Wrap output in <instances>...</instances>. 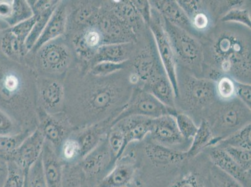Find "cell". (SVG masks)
<instances>
[{
    "mask_svg": "<svg viewBox=\"0 0 251 187\" xmlns=\"http://www.w3.org/2000/svg\"><path fill=\"white\" fill-rule=\"evenodd\" d=\"M33 131L26 130L15 135L0 136V157L10 159L25 139Z\"/></svg>",
    "mask_w": 251,
    "mask_h": 187,
    "instance_id": "obj_34",
    "label": "cell"
},
{
    "mask_svg": "<svg viewBox=\"0 0 251 187\" xmlns=\"http://www.w3.org/2000/svg\"><path fill=\"white\" fill-rule=\"evenodd\" d=\"M13 1H0V20L8 24L13 15Z\"/></svg>",
    "mask_w": 251,
    "mask_h": 187,
    "instance_id": "obj_52",
    "label": "cell"
},
{
    "mask_svg": "<svg viewBox=\"0 0 251 187\" xmlns=\"http://www.w3.org/2000/svg\"><path fill=\"white\" fill-rule=\"evenodd\" d=\"M251 124H248L226 138L219 141L215 145L221 148L234 147L251 150Z\"/></svg>",
    "mask_w": 251,
    "mask_h": 187,
    "instance_id": "obj_33",
    "label": "cell"
},
{
    "mask_svg": "<svg viewBox=\"0 0 251 187\" xmlns=\"http://www.w3.org/2000/svg\"><path fill=\"white\" fill-rule=\"evenodd\" d=\"M58 154L64 164L77 163L83 158L80 143L74 135H70L63 141Z\"/></svg>",
    "mask_w": 251,
    "mask_h": 187,
    "instance_id": "obj_31",
    "label": "cell"
},
{
    "mask_svg": "<svg viewBox=\"0 0 251 187\" xmlns=\"http://www.w3.org/2000/svg\"><path fill=\"white\" fill-rule=\"evenodd\" d=\"M151 121V118L145 116H131L118 120L115 124L117 123L122 129L129 145L132 142H142L147 138L150 133Z\"/></svg>",
    "mask_w": 251,
    "mask_h": 187,
    "instance_id": "obj_24",
    "label": "cell"
},
{
    "mask_svg": "<svg viewBox=\"0 0 251 187\" xmlns=\"http://www.w3.org/2000/svg\"><path fill=\"white\" fill-rule=\"evenodd\" d=\"M6 170L1 187H25V173L17 164L12 161H6Z\"/></svg>",
    "mask_w": 251,
    "mask_h": 187,
    "instance_id": "obj_38",
    "label": "cell"
},
{
    "mask_svg": "<svg viewBox=\"0 0 251 187\" xmlns=\"http://www.w3.org/2000/svg\"><path fill=\"white\" fill-rule=\"evenodd\" d=\"M38 83L39 98L46 113L58 115L63 104L65 92L62 84L51 77H40Z\"/></svg>",
    "mask_w": 251,
    "mask_h": 187,
    "instance_id": "obj_17",
    "label": "cell"
},
{
    "mask_svg": "<svg viewBox=\"0 0 251 187\" xmlns=\"http://www.w3.org/2000/svg\"><path fill=\"white\" fill-rule=\"evenodd\" d=\"M223 149L234 160L235 163L238 164L244 170L251 171V150L230 147L223 148Z\"/></svg>",
    "mask_w": 251,
    "mask_h": 187,
    "instance_id": "obj_45",
    "label": "cell"
},
{
    "mask_svg": "<svg viewBox=\"0 0 251 187\" xmlns=\"http://www.w3.org/2000/svg\"><path fill=\"white\" fill-rule=\"evenodd\" d=\"M178 129L185 140L191 142L198 131V125L190 116L184 113H177L175 116Z\"/></svg>",
    "mask_w": 251,
    "mask_h": 187,
    "instance_id": "obj_40",
    "label": "cell"
},
{
    "mask_svg": "<svg viewBox=\"0 0 251 187\" xmlns=\"http://www.w3.org/2000/svg\"><path fill=\"white\" fill-rule=\"evenodd\" d=\"M33 15L38 16L45 11L55 8L59 3L57 1H43V0H30L28 1Z\"/></svg>",
    "mask_w": 251,
    "mask_h": 187,
    "instance_id": "obj_51",
    "label": "cell"
},
{
    "mask_svg": "<svg viewBox=\"0 0 251 187\" xmlns=\"http://www.w3.org/2000/svg\"><path fill=\"white\" fill-rule=\"evenodd\" d=\"M217 99L220 101H229L236 98V81L226 75H221L214 81Z\"/></svg>",
    "mask_w": 251,
    "mask_h": 187,
    "instance_id": "obj_35",
    "label": "cell"
},
{
    "mask_svg": "<svg viewBox=\"0 0 251 187\" xmlns=\"http://www.w3.org/2000/svg\"><path fill=\"white\" fill-rule=\"evenodd\" d=\"M236 98L243 102L248 108H251V84L241 83L236 81Z\"/></svg>",
    "mask_w": 251,
    "mask_h": 187,
    "instance_id": "obj_50",
    "label": "cell"
},
{
    "mask_svg": "<svg viewBox=\"0 0 251 187\" xmlns=\"http://www.w3.org/2000/svg\"><path fill=\"white\" fill-rule=\"evenodd\" d=\"M42 161L48 187H62L64 164L53 146L46 140Z\"/></svg>",
    "mask_w": 251,
    "mask_h": 187,
    "instance_id": "obj_22",
    "label": "cell"
},
{
    "mask_svg": "<svg viewBox=\"0 0 251 187\" xmlns=\"http://www.w3.org/2000/svg\"><path fill=\"white\" fill-rule=\"evenodd\" d=\"M85 182L79 163L64 164L62 187H81Z\"/></svg>",
    "mask_w": 251,
    "mask_h": 187,
    "instance_id": "obj_37",
    "label": "cell"
},
{
    "mask_svg": "<svg viewBox=\"0 0 251 187\" xmlns=\"http://www.w3.org/2000/svg\"><path fill=\"white\" fill-rule=\"evenodd\" d=\"M139 15L142 18L147 26H149L151 20V10L150 1L147 0H133L131 1Z\"/></svg>",
    "mask_w": 251,
    "mask_h": 187,
    "instance_id": "obj_49",
    "label": "cell"
},
{
    "mask_svg": "<svg viewBox=\"0 0 251 187\" xmlns=\"http://www.w3.org/2000/svg\"><path fill=\"white\" fill-rule=\"evenodd\" d=\"M106 139L112 157L115 164L128 145L124 132L117 123L112 125L109 129Z\"/></svg>",
    "mask_w": 251,
    "mask_h": 187,
    "instance_id": "obj_32",
    "label": "cell"
},
{
    "mask_svg": "<svg viewBox=\"0 0 251 187\" xmlns=\"http://www.w3.org/2000/svg\"><path fill=\"white\" fill-rule=\"evenodd\" d=\"M149 29L153 36L159 58L163 64L164 70L174 88L176 98L178 97L177 83V61L168 40L163 24V18L154 8H152L151 20Z\"/></svg>",
    "mask_w": 251,
    "mask_h": 187,
    "instance_id": "obj_8",
    "label": "cell"
},
{
    "mask_svg": "<svg viewBox=\"0 0 251 187\" xmlns=\"http://www.w3.org/2000/svg\"><path fill=\"white\" fill-rule=\"evenodd\" d=\"M143 90L151 94L162 104L169 108H176L174 88L166 73L159 75L142 88Z\"/></svg>",
    "mask_w": 251,
    "mask_h": 187,
    "instance_id": "obj_26",
    "label": "cell"
},
{
    "mask_svg": "<svg viewBox=\"0 0 251 187\" xmlns=\"http://www.w3.org/2000/svg\"><path fill=\"white\" fill-rule=\"evenodd\" d=\"M36 53L39 67L50 74H59L65 72L72 59L70 47L60 40V38L43 45Z\"/></svg>",
    "mask_w": 251,
    "mask_h": 187,
    "instance_id": "obj_10",
    "label": "cell"
},
{
    "mask_svg": "<svg viewBox=\"0 0 251 187\" xmlns=\"http://www.w3.org/2000/svg\"><path fill=\"white\" fill-rule=\"evenodd\" d=\"M163 18L164 31L172 47L177 63H181L184 68L193 71L198 76L204 70V53L203 47L198 40L188 32L171 24Z\"/></svg>",
    "mask_w": 251,
    "mask_h": 187,
    "instance_id": "obj_5",
    "label": "cell"
},
{
    "mask_svg": "<svg viewBox=\"0 0 251 187\" xmlns=\"http://www.w3.org/2000/svg\"><path fill=\"white\" fill-rule=\"evenodd\" d=\"M99 15L97 9L90 6H82L75 13V21L77 24H88L95 23Z\"/></svg>",
    "mask_w": 251,
    "mask_h": 187,
    "instance_id": "obj_47",
    "label": "cell"
},
{
    "mask_svg": "<svg viewBox=\"0 0 251 187\" xmlns=\"http://www.w3.org/2000/svg\"><path fill=\"white\" fill-rule=\"evenodd\" d=\"M210 163L240 183L244 187H251V171L244 170L235 163L223 148L211 146L204 150Z\"/></svg>",
    "mask_w": 251,
    "mask_h": 187,
    "instance_id": "obj_16",
    "label": "cell"
},
{
    "mask_svg": "<svg viewBox=\"0 0 251 187\" xmlns=\"http://www.w3.org/2000/svg\"><path fill=\"white\" fill-rule=\"evenodd\" d=\"M95 24L103 36L104 45L136 43L138 40L135 34L116 17L111 8L104 13H99Z\"/></svg>",
    "mask_w": 251,
    "mask_h": 187,
    "instance_id": "obj_14",
    "label": "cell"
},
{
    "mask_svg": "<svg viewBox=\"0 0 251 187\" xmlns=\"http://www.w3.org/2000/svg\"><path fill=\"white\" fill-rule=\"evenodd\" d=\"M45 142V136L38 127L25 139L8 161H12L17 164L24 171L26 177L31 166L42 156Z\"/></svg>",
    "mask_w": 251,
    "mask_h": 187,
    "instance_id": "obj_15",
    "label": "cell"
},
{
    "mask_svg": "<svg viewBox=\"0 0 251 187\" xmlns=\"http://www.w3.org/2000/svg\"><path fill=\"white\" fill-rule=\"evenodd\" d=\"M148 43L143 46V48L139 50L132 63L133 69L132 73L138 79L136 86L141 88L155 77L166 72L152 33Z\"/></svg>",
    "mask_w": 251,
    "mask_h": 187,
    "instance_id": "obj_9",
    "label": "cell"
},
{
    "mask_svg": "<svg viewBox=\"0 0 251 187\" xmlns=\"http://www.w3.org/2000/svg\"><path fill=\"white\" fill-rule=\"evenodd\" d=\"M179 5L188 16L196 33L201 36L212 28L213 18L207 1L197 0H179Z\"/></svg>",
    "mask_w": 251,
    "mask_h": 187,
    "instance_id": "obj_18",
    "label": "cell"
},
{
    "mask_svg": "<svg viewBox=\"0 0 251 187\" xmlns=\"http://www.w3.org/2000/svg\"><path fill=\"white\" fill-rule=\"evenodd\" d=\"M141 155L145 163L155 168H166L180 165L186 160V152L178 151L152 142L147 138L140 142Z\"/></svg>",
    "mask_w": 251,
    "mask_h": 187,
    "instance_id": "obj_13",
    "label": "cell"
},
{
    "mask_svg": "<svg viewBox=\"0 0 251 187\" xmlns=\"http://www.w3.org/2000/svg\"><path fill=\"white\" fill-rule=\"evenodd\" d=\"M0 48L4 55L14 61H18L28 54L24 43L20 42L9 28L2 36L0 41Z\"/></svg>",
    "mask_w": 251,
    "mask_h": 187,
    "instance_id": "obj_30",
    "label": "cell"
},
{
    "mask_svg": "<svg viewBox=\"0 0 251 187\" xmlns=\"http://www.w3.org/2000/svg\"><path fill=\"white\" fill-rule=\"evenodd\" d=\"M25 187H48L43 172L42 156L29 170Z\"/></svg>",
    "mask_w": 251,
    "mask_h": 187,
    "instance_id": "obj_42",
    "label": "cell"
},
{
    "mask_svg": "<svg viewBox=\"0 0 251 187\" xmlns=\"http://www.w3.org/2000/svg\"><path fill=\"white\" fill-rule=\"evenodd\" d=\"M224 23L239 24L251 29V13L244 6L231 9L220 18Z\"/></svg>",
    "mask_w": 251,
    "mask_h": 187,
    "instance_id": "obj_39",
    "label": "cell"
},
{
    "mask_svg": "<svg viewBox=\"0 0 251 187\" xmlns=\"http://www.w3.org/2000/svg\"><path fill=\"white\" fill-rule=\"evenodd\" d=\"M127 62L116 63L111 62H101L93 65L90 73L96 77H106L115 74L125 70Z\"/></svg>",
    "mask_w": 251,
    "mask_h": 187,
    "instance_id": "obj_44",
    "label": "cell"
},
{
    "mask_svg": "<svg viewBox=\"0 0 251 187\" xmlns=\"http://www.w3.org/2000/svg\"><path fill=\"white\" fill-rule=\"evenodd\" d=\"M134 52L135 43L104 44L98 49L91 61L92 66L101 62H127Z\"/></svg>",
    "mask_w": 251,
    "mask_h": 187,
    "instance_id": "obj_23",
    "label": "cell"
},
{
    "mask_svg": "<svg viewBox=\"0 0 251 187\" xmlns=\"http://www.w3.org/2000/svg\"><path fill=\"white\" fill-rule=\"evenodd\" d=\"M141 161L140 142L129 143L115 165L94 187H130Z\"/></svg>",
    "mask_w": 251,
    "mask_h": 187,
    "instance_id": "obj_6",
    "label": "cell"
},
{
    "mask_svg": "<svg viewBox=\"0 0 251 187\" xmlns=\"http://www.w3.org/2000/svg\"><path fill=\"white\" fill-rule=\"evenodd\" d=\"M176 74L178 89L176 101L181 100L184 112L204 116L218 101L214 82L205 77L196 76L184 67L176 70Z\"/></svg>",
    "mask_w": 251,
    "mask_h": 187,
    "instance_id": "obj_4",
    "label": "cell"
},
{
    "mask_svg": "<svg viewBox=\"0 0 251 187\" xmlns=\"http://www.w3.org/2000/svg\"><path fill=\"white\" fill-rule=\"evenodd\" d=\"M151 6L156 10L164 19L171 24L188 32L190 35L197 38L199 36L193 29L188 16L174 0H153L150 1Z\"/></svg>",
    "mask_w": 251,
    "mask_h": 187,
    "instance_id": "obj_20",
    "label": "cell"
},
{
    "mask_svg": "<svg viewBox=\"0 0 251 187\" xmlns=\"http://www.w3.org/2000/svg\"><path fill=\"white\" fill-rule=\"evenodd\" d=\"M211 163L204 152L179 165L155 168L142 160L130 187H213L210 180Z\"/></svg>",
    "mask_w": 251,
    "mask_h": 187,
    "instance_id": "obj_2",
    "label": "cell"
},
{
    "mask_svg": "<svg viewBox=\"0 0 251 187\" xmlns=\"http://www.w3.org/2000/svg\"><path fill=\"white\" fill-rule=\"evenodd\" d=\"M67 23V6L59 1L46 26L42 35L38 39L30 52H36L47 43L60 38L65 33Z\"/></svg>",
    "mask_w": 251,
    "mask_h": 187,
    "instance_id": "obj_21",
    "label": "cell"
},
{
    "mask_svg": "<svg viewBox=\"0 0 251 187\" xmlns=\"http://www.w3.org/2000/svg\"><path fill=\"white\" fill-rule=\"evenodd\" d=\"M10 27L9 26V25L6 23L5 22L3 21V20H0V31L4 30V29H8L10 28Z\"/></svg>",
    "mask_w": 251,
    "mask_h": 187,
    "instance_id": "obj_53",
    "label": "cell"
},
{
    "mask_svg": "<svg viewBox=\"0 0 251 187\" xmlns=\"http://www.w3.org/2000/svg\"><path fill=\"white\" fill-rule=\"evenodd\" d=\"M216 102L202 118L208 123L213 134V139L209 147L215 145L219 141L251 124V109L237 98L229 101Z\"/></svg>",
    "mask_w": 251,
    "mask_h": 187,
    "instance_id": "obj_3",
    "label": "cell"
},
{
    "mask_svg": "<svg viewBox=\"0 0 251 187\" xmlns=\"http://www.w3.org/2000/svg\"><path fill=\"white\" fill-rule=\"evenodd\" d=\"M33 16V11L28 1L13 0V15L8 23L9 26H15V24L28 20Z\"/></svg>",
    "mask_w": 251,
    "mask_h": 187,
    "instance_id": "obj_41",
    "label": "cell"
},
{
    "mask_svg": "<svg viewBox=\"0 0 251 187\" xmlns=\"http://www.w3.org/2000/svg\"><path fill=\"white\" fill-rule=\"evenodd\" d=\"M147 138L152 142L178 151L186 152L191 144L182 138L175 117L172 115L152 118Z\"/></svg>",
    "mask_w": 251,
    "mask_h": 187,
    "instance_id": "obj_11",
    "label": "cell"
},
{
    "mask_svg": "<svg viewBox=\"0 0 251 187\" xmlns=\"http://www.w3.org/2000/svg\"><path fill=\"white\" fill-rule=\"evenodd\" d=\"M207 47L203 53L208 70L251 84V34L237 28L217 29Z\"/></svg>",
    "mask_w": 251,
    "mask_h": 187,
    "instance_id": "obj_1",
    "label": "cell"
},
{
    "mask_svg": "<svg viewBox=\"0 0 251 187\" xmlns=\"http://www.w3.org/2000/svg\"><path fill=\"white\" fill-rule=\"evenodd\" d=\"M177 113L179 112L176 109L169 108L162 104L151 94L138 86H134L129 101L111 125L131 116H142L154 118L164 115L175 116Z\"/></svg>",
    "mask_w": 251,
    "mask_h": 187,
    "instance_id": "obj_7",
    "label": "cell"
},
{
    "mask_svg": "<svg viewBox=\"0 0 251 187\" xmlns=\"http://www.w3.org/2000/svg\"><path fill=\"white\" fill-rule=\"evenodd\" d=\"M40 112V124L38 127L44 135L46 140L51 143L57 152L66 139L70 135V123L67 120L46 113L42 108Z\"/></svg>",
    "mask_w": 251,
    "mask_h": 187,
    "instance_id": "obj_19",
    "label": "cell"
},
{
    "mask_svg": "<svg viewBox=\"0 0 251 187\" xmlns=\"http://www.w3.org/2000/svg\"><path fill=\"white\" fill-rule=\"evenodd\" d=\"M213 139V134L208 123L206 120L202 119L198 124V131L186 152L187 159H192L202 154L209 147Z\"/></svg>",
    "mask_w": 251,
    "mask_h": 187,
    "instance_id": "obj_29",
    "label": "cell"
},
{
    "mask_svg": "<svg viewBox=\"0 0 251 187\" xmlns=\"http://www.w3.org/2000/svg\"><path fill=\"white\" fill-rule=\"evenodd\" d=\"M210 180L213 187H244L223 171L211 164L209 170Z\"/></svg>",
    "mask_w": 251,
    "mask_h": 187,
    "instance_id": "obj_43",
    "label": "cell"
},
{
    "mask_svg": "<svg viewBox=\"0 0 251 187\" xmlns=\"http://www.w3.org/2000/svg\"><path fill=\"white\" fill-rule=\"evenodd\" d=\"M25 83L21 73L11 70L0 78V94L6 100L17 101L18 97H25Z\"/></svg>",
    "mask_w": 251,
    "mask_h": 187,
    "instance_id": "obj_28",
    "label": "cell"
},
{
    "mask_svg": "<svg viewBox=\"0 0 251 187\" xmlns=\"http://www.w3.org/2000/svg\"><path fill=\"white\" fill-rule=\"evenodd\" d=\"M38 16L34 15L28 20L20 22L15 24V26L10 27L9 29L19 39L20 42L25 43L27 38L30 33L32 28L37 20Z\"/></svg>",
    "mask_w": 251,
    "mask_h": 187,
    "instance_id": "obj_46",
    "label": "cell"
},
{
    "mask_svg": "<svg viewBox=\"0 0 251 187\" xmlns=\"http://www.w3.org/2000/svg\"><path fill=\"white\" fill-rule=\"evenodd\" d=\"M56 7L50 9V10L46 11L45 12L42 13V14L38 16L37 20H36L35 24H34L30 33H29L25 43V47H26L28 53L31 51L34 46L38 42V39L42 35L48 22H49L50 18H51L52 13H53Z\"/></svg>",
    "mask_w": 251,
    "mask_h": 187,
    "instance_id": "obj_36",
    "label": "cell"
},
{
    "mask_svg": "<svg viewBox=\"0 0 251 187\" xmlns=\"http://www.w3.org/2000/svg\"><path fill=\"white\" fill-rule=\"evenodd\" d=\"M85 182H96L95 186L115 165L106 136L94 149L78 162Z\"/></svg>",
    "mask_w": 251,
    "mask_h": 187,
    "instance_id": "obj_12",
    "label": "cell"
},
{
    "mask_svg": "<svg viewBox=\"0 0 251 187\" xmlns=\"http://www.w3.org/2000/svg\"><path fill=\"white\" fill-rule=\"evenodd\" d=\"M111 9L119 19L126 25L138 37L144 27L147 26L131 1H113Z\"/></svg>",
    "mask_w": 251,
    "mask_h": 187,
    "instance_id": "obj_27",
    "label": "cell"
},
{
    "mask_svg": "<svg viewBox=\"0 0 251 187\" xmlns=\"http://www.w3.org/2000/svg\"><path fill=\"white\" fill-rule=\"evenodd\" d=\"M22 132L10 116L0 109V136L15 135Z\"/></svg>",
    "mask_w": 251,
    "mask_h": 187,
    "instance_id": "obj_48",
    "label": "cell"
},
{
    "mask_svg": "<svg viewBox=\"0 0 251 187\" xmlns=\"http://www.w3.org/2000/svg\"><path fill=\"white\" fill-rule=\"evenodd\" d=\"M74 43L79 56L91 61L98 49L104 45V39L101 31L95 24V26L86 28L75 37Z\"/></svg>",
    "mask_w": 251,
    "mask_h": 187,
    "instance_id": "obj_25",
    "label": "cell"
}]
</instances>
